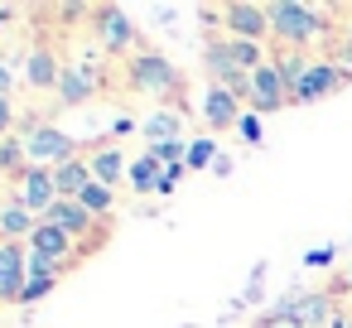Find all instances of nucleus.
<instances>
[{
	"instance_id": "f257e3e1",
	"label": "nucleus",
	"mask_w": 352,
	"mask_h": 328,
	"mask_svg": "<svg viewBox=\"0 0 352 328\" xmlns=\"http://www.w3.org/2000/svg\"><path fill=\"white\" fill-rule=\"evenodd\" d=\"M20 140H25V160H30L34 169H58V164L78 160V140H73L68 131L49 126V121H30Z\"/></svg>"
},
{
	"instance_id": "f03ea898",
	"label": "nucleus",
	"mask_w": 352,
	"mask_h": 328,
	"mask_svg": "<svg viewBox=\"0 0 352 328\" xmlns=\"http://www.w3.org/2000/svg\"><path fill=\"white\" fill-rule=\"evenodd\" d=\"M270 15V34L285 39V44H309L323 34V15L314 6H294V0H275V6H265Z\"/></svg>"
},
{
	"instance_id": "7ed1b4c3",
	"label": "nucleus",
	"mask_w": 352,
	"mask_h": 328,
	"mask_svg": "<svg viewBox=\"0 0 352 328\" xmlns=\"http://www.w3.org/2000/svg\"><path fill=\"white\" fill-rule=\"evenodd\" d=\"M131 87L150 92V97H169V92H179V68L164 54H140L131 63Z\"/></svg>"
},
{
	"instance_id": "20e7f679",
	"label": "nucleus",
	"mask_w": 352,
	"mask_h": 328,
	"mask_svg": "<svg viewBox=\"0 0 352 328\" xmlns=\"http://www.w3.org/2000/svg\"><path fill=\"white\" fill-rule=\"evenodd\" d=\"M25 280H30V246L0 241V304H20Z\"/></svg>"
},
{
	"instance_id": "39448f33",
	"label": "nucleus",
	"mask_w": 352,
	"mask_h": 328,
	"mask_svg": "<svg viewBox=\"0 0 352 328\" xmlns=\"http://www.w3.org/2000/svg\"><path fill=\"white\" fill-rule=\"evenodd\" d=\"M222 25H227L232 39H246V44H261L270 34L265 6H251V0H227V6H222Z\"/></svg>"
},
{
	"instance_id": "423d86ee",
	"label": "nucleus",
	"mask_w": 352,
	"mask_h": 328,
	"mask_svg": "<svg viewBox=\"0 0 352 328\" xmlns=\"http://www.w3.org/2000/svg\"><path fill=\"white\" fill-rule=\"evenodd\" d=\"M285 102H289V87H285L280 68H275V63H261V68L251 73V111H256V116H270V111H280Z\"/></svg>"
},
{
	"instance_id": "0eeeda50",
	"label": "nucleus",
	"mask_w": 352,
	"mask_h": 328,
	"mask_svg": "<svg viewBox=\"0 0 352 328\" xmlns=\"http://www.w3.org/2000/svg\"><path fill=\"white\" fill-rule=\"evenodd\" d=\"M15 203H25L34 217H44L54 203H58V184H54V169H25L20 174V188H15Z\"/></svg>"
},
{
	"instance_id": "6e6552de",
	"label": "nucleus",
	"mask_w": 352,
	"mask_h": 328,
	"mask_svg": "<svg viewBox=\"0 0 352 328\" xmlns=\"http://www.w3.org/2000/svg\"><path fill=\"white\" fill-rule=\"evenodd\" d=\"M275 314L289 318V323H299V328H323L328 323V299L323 294H309V289H289L275 304Z\"/></svg>"
},
{
	"instance_id": "1a4fd4ad",
	"label": "nucleus",
	"mask_w": 352,
	"mask_h": 328,
	"mask_svg": "<svg viewBox=\"0 0 352 328\" xmlns=\"http://www.w3.org/2000/svg\"><path fill=\"white\" fill-rule=\"evenodd\" d=\"M92 20H97V39H102V49H107V54L131 49L135 25H131V15H126L121 6H97V10H92Z\"/></svg>"
},
{
	"instance_id": "9d476101",
	"label": "nucleus",
	"mask_w": 352,
	"mask_h": 328,
	"mask_svg": "<svg viewBox=\"0 0 352 328\" xmlns=\"http://www.w3.org/2000/svg\"><path fill=\"white\" fill-rule=\"evenodd\" d=\"M39 222H54V227H63L73 241H78V237H87V232L97 227V217H92V212H87L78 198H58V203H54V208H49Z\"/></svg>"
},
{
	"instance_id": "9b49d317",
	"label": "nucleus",
	"mask_w": 352,
	"mask_h": 328,
	"mask_svg": "<svg viewBox=\"0 0 352 328\" xmlns=\"http://www.w3.org/2000/svg\"><path fill=\"white\" fill-rule=\"evenodd\" d=\"M30 251H34V256H49V261H58V265H63V261H73V256H78V241H73L63 227L39 222V227H34V237H30Z\"/></svg>"
},
{
	"instance_id": "f8f14e48",
	"label": "nucleus",
	"mask_w": 352,
	"mask_h": 328,
	"mask_svg": "<svg viewBox=\"0 0 352 328\" xmlns=\"http://www.w3.org/2000/svg\"><path fill=\"white\" fill-rule=\"evenodd\" d=\"M333 87H342V73H338V63H309V73H304V83L294 87V97L289 102H318V97H328Z\"/></svg>"
},
{
	"instance_id": "ddd939ff",
	"label": "nucleus",
	"mask_w": 352,
	"mask_h": 328,
	"mask_svg": "<svg viewBox=\"0 0 352 328\" xmlns=\"http://www.w3.org/2000/svg\"><path fill=\"white\" fill-rule=\"evenodd\" d=\"M58 78H63V63L54 58V49L34 44V49H30V63H25V83H30L34 92H49V87H58Z\"/></svg>"
},
{
	"instance_id": "4468645a",
	"label": "nucleus",
	"mask_w": 352,
	"mask_h": 328,
	"mask_svg": "<svg viewBox=\"0 0 352 328\" xmlns=\"http://www.w3.org/2000/svg\"><path fill=\"white\" fill-rule=\"evenodd\" d=\"M92 87H97L92 63H68L63 78H58V97H63V107H82V102H92Z\"/></svg>"
},
{
	"instance_id": "2eb2a0df",
	"label": "nucleus",
	"mask_w": 352,
	"mask_h": 328,
	"mask_svg": "<svg viewBox=\"0 0 352 328\" xmlns=\"http://www.w3.org/2000/svg\"><path fill=\"white\" fill-rule=\"evenodd\" d=\"M203 121H208L212 131H232V126L241 121L236 92H227V87H208V97H203Z\"/></svg>"
},
{
	"instance_id": "dca6fc26",
	"label": "nucleus",
	"mask_w": 352,
	"mask_h": 328,
	"mask_svg": "<svg viewBox=\"0 0 352 328\" xmlns=\"http://www.w3.org/2000/svg\"><path fill=\"white\" fill-rule=\"evenodd\" d=\"M140 135L150 140L145 150L169 145V140H184V116H179V111H150V116L140 121Z\"/></svg>"
},
{
	"instance_id": "f3484780",
	"label": "nucleus",
	"mask_w": 352,
	"mask_h": 328,
	"mask_svg": "<svg viewBox=\"0 0 352 328\" xmlns=\"http://www.w3.org/2000/svg\"><path fill=\"white\" fill-rule=\"evenodd\" d=\"M34 227H39V217L25 208V203H6L0 208V241H30L34 237Z\"/></svg>"
},
{
	"instance_id": "a211bd4d",
	"label": "nucleus",
	"mask_w": 352,
	"mask_h": 328,
	"mask_svg": "<svg viewBox=\"0 0 352 328\" xmlns=\"http://www.w3.org/2000/svg\"><path fill=\"white\" fill-rule=\"evenodd\" d=\"M87 164H92V179H97V184H107V188H116V184L131 174V160H126L116 145H102V150H97Z\"/></svg>"
},
{
	"instance_id": "6ab92c4d",
	"label": "nucleus",
	"mask_w": 352,
	"mask_h": 328,
	"mask_svg": "<svg viewBox=\"0 0 352 328\" xmlns=\"http://www.w3.org/2000/svg\"><path fill=\"white\" fill-rule=\"evenodd\" d=\"M54 184H58V198H82V188L92 184V164L78 155V160H68V164H58L54 169Z\"/></svg>"
},
{
	"instance_id": "aec40b11",
	"label": "nucleus",
	"mask_w": 352,
	"mask_h": 328,
	"mask_svg": "<svg viewBox=\"0 0 352 328\" xmlns=\"http://www.w3.org/2000/svg\"><path fill=\"white\" fill-rule=\"evenodd\" d=\"M160 179H164V164H160L150 150H145L140 160H131V174H126V184H131L140 198H145V193H160Z\"/></svg>"
},
{
	"instance_id": "412c9836",
	"label": "nucleus",
	"mask_w": 352,
	"mask_h": 328,
	"mask_svg": "<svg viewBox=\"0 0 352 328\" xmlns=\"http://www.w3.org/2000/svg\"><path fill=\"white\" fill-rule=\"evenodd\" d=\"M78 203L102 222V217H111V208H116V188H107V184H97V179H92V184L82 188V198H78Z\"/></svg>"
},
{
	"instance_id": "4be33fe9",
	"label": "nucleus",
	"mask_w": 352,
	"mask_h": 328,
	"mask_svg": "<svg viewBox=\"0 0 352 328\" xmlns=\"http://www.w3.org/2000/svg\"><path fill=\"white\" fill-rule=\"evenodd\" d=\"M309 63H314V58H304V54H280V58H275V68H280V78H285V87H289V97H294V87L304 83Z\"/></svg>"
},
{
	"instance_id": "5701e85b",
	"label": "nucleus",
	"mask_w": 352,
	"mask_h": 328,
	"mask_svg": "<svg viewBox=\"0 0 352 328\" xmlns=\"http://www.w3.org/2000/svg\"><path fill=\"white\" fill-rule=\"evenodd\" d=\"M217 155H222V150H217V140H212V135L193 140V145H188V174H193V169H212V160H217Z\"/></svg>"
},
{
	"instance_id": "b1692460",
	"label": "nucleus",
	"mask_w": 352,
	"mask_h": 328,
	"mask_svg": "<svg viewBox=\"0 0 352 328\" xmlns=\"http://www.w3.org/2000/svg\"><path fill=\"white\" fill-rule=\"evenodd\" d=\"M188 145H193V140H169V145H155L150 155H155L160 164H188Z\"/></svg>"
},
{
	"instance_id": "393cba45",
	"label": "nucleus",
	"mask_w": 352,
	"mask_h": 328,
	"mask_svg": "<svg viewBox=\"0 0 352 328\" xmlns=\"http://www.w3.org/2000/svg\"><path fill=\"white\" fill-rule=\"evenodd\" d=\"M54 285H58V280H25L20 304H39V299H49V294H54Z\"/></svg>"
},
{
	"instance_id": "a878e982",
	"label": "nucleus",
	"mask_w": 352,
	"mask_h": 328,
	"mask_svg": "<svg viewBox=\"0 0 352 328\" xmlns=\"http://www.w3.org/2000/svg\"><path fill=\"white\" fill-rule=\"evenodd\" d=\"M261 289H265V261H261V265H251V280H246L241 304H261Z\"/></svg>"
},
{
	"instance_id": "bb28decb",
	"label": "nucleus",
	"mask_w": 352,
	"mask_h": 328,
	"mask_svg": "<svg viewBox=\"0 0 352 328\" xmlns=\"http://www.w3.org/2000/svg\"><path fill=\"white\" fill-rule=\"evenodd\" d=\"M236 131H241V140H246V145H261V140H265V135H261V116H256V111H246V116L236 121Z\"/></svg>"
},
{
	"instance_id": "cd10ccee",
	"label": "nucleus",
	"mask_w": 352,
	"mask_h": 328,
	"mask_svg": "<svg viewBox=\"0 0 352 328\" xmlns=\"http://www.w3.org/2000/svg\"><path fill=\"white\" fill-rule=\"evenodd\" d=\"M25 160V140H0V169H15Z\"/></svg>"
},
{
	"instance_id": "c85d7f7f",
	"label": "nucleus",
	"mask_w": 352,
	"mask_h": 328,
	"mask_svg": "<svg viewBox=\"0 0 352 328\" xmlns=\"http://www.w3.org/2000/svg\"><path fill=\"white\" fill-rule=\"evenodd\" d=\"M188 179V164H164V179H160V193H174L179 184Z\"/></svg>"
},
{
	"instance_id": "c756f323",
	"label": "nucleus",
	"mask_w": 352,
	"mask_h": 328,
	"mask_svg": "<svg viewBox=\"0 0 352 328\" xmlns=\"http://www.w3.org/2000/svg\"><path fill=\"white\" fill-rule=\"evenodd\" d=\"M333 256H338V251H333V246H314V251H309V256H304V265H328V261H333Z\"/></svg>"
},
{
	"instance_id": "7c9ffc66",
	"label": "nucleus",
	"mask_w": 352,
	"mask_h": 328,
	"mask_svg": "<svg viewBox=\"0 0 352 328\" xmlns=\"http://www.w3.org/2000/svg\"><path fill=\"white\" fill-rule=\"evenodd\" d=\"M10 121H15V107H10V97H0V140H6Z\"/></svg>"
},
{
	"instance_id": "2f4dec72",
	"label": "nucleus",
	"mask_w": 352,
	"mask_h": 328,
	"mask_svg": "<svg viewBox=\"0 0 352 328\" xmlns=\"http://www.w3.org/2000/svg\"><path fill=\"white\" fill-rule=\"evenodd\" d=\"M10 87H15V73H10L6 58H0V97H10Z\"/></svg>"
},
{
	"instance_id": "473e14b6",
	"label": "nucleus",
	"mask_w": 352,
	"mask_h": 328,
	"mask_svg": "<svg viewBox=\"0 0 352 328\" xmlns=\"http://www.w3.org/2000/svg\"><path fill=\"white\" fill-rule=\"evenodd\" d=\"M261 328H299V323H289V318H280V314H275V309H270V314H265V318H261Z\"/></svg>"
},
{
	"instance_id": "72a5a7b5",
	"label": "nucleus",
	"mask_w": 352,
	"mask_h": 328,
	"mask_svg": "<svg viewBox=\"0 0 352 328\" xmlns=\"http://www.w3.org/2000/svg\"><path fill=\"white\" fill-rule=\"evenodd\" d=\"M212 174L227 179V174H232V155H217V160H212Z\"/></svg>"
},
{
	"instance_id": "f704fd0d",
	"label": "nucleus",
	"mask_w": 352,
	"mask_h": 328,
	"mask_svg": "<svg viewBox=\"0 0 352 328\" xmlns=\"http://www.w3.org/2000/svg\"><path fill=\"white\" fill-rule=\"evenodd\" d=\"M111 131H116V135H131V131H135V121H131V116H116V126H111Z\"/></svg>"
},
{
	"instance_id": "c9c22d12",
	"label": "nucleus",
	"mask_w": 352,
	"mask_h": 328,
	"mask_svg": "<svg viewBox=\"0 0 352 328\" xmlns=\"http://www.w3.org/2000/svg\"><path fill=\"white\" fill-rule=\"evenodd\" d=\"M10 20H15V10H10V6H0V34L10 30Z\"/></svg>"
},
{
	"instance_id": "e433bc0d",
	"label": "nucleus",
	"mask_w": 352,
	"mask_h": 328,
	"mask_svg": "<svg viewBox=\"0 0 352 328\" xmlns=\"http://www.w3.org/2000/svg\"><path fill=\"white\" fill-rule=\"evenodd\" d=\"M342 63L352 68V34H347V49H342Z\"/></svg>"
}]
</instances>
